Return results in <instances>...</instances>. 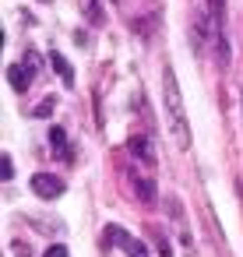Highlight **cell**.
Instances as JSON below:
<instances>
[{"instance_id": "3", "label": "cell", "mask_w": 243, "mask_h": 257, "mask_svg": "<svg viewBox=\"0 0 243 257\" xmlns=\"http://www.w3.org/2000/svg\"><path fill=\"white\" fill-rule=\"evenodd\" d=\"M64 190H67V183L60 176H53V173H36L32 176V194L43 197V201H57Z\"/></svg>"}, {"instance_id": "15", "label": "cell", "mask_w": 243, "mask_h": 257, "mask_svg": "<svg viewBox=\"0 0 243 257\" xmlns=\"http://www.w3.org/2000/svg\"><path fill=\"white\" fill-rule=\"evenodd\" d=\"M113 4H120V0H113Z\"/></svg>"}, {"instance_id": "6", "label": "cell", "mask_w": 243, "mask_h": 257, "mask_svg": "<svg viewBox=\"0 0 243 257\" xmlns=\"http://www.w3.org/2000/svg\"><path fill=\"white\" fill-rule=\"evenodd\" d=\"M127 152H131L138 162H145V166H152V162H155V155H152V148H148V141H145V138H131V141H127Z\"/></svg>"}, {"instance_id": "10", "label": "cell", "mask_w": 243, "mask_h": 257, "mask_svg": "<svg viewBox=\"0 0 243 257\" xmlns=\"http://www.w3.org/2000/svg\"><path fill=\"white\" fill-rule=\"evenodd\" d=\"M85 18H88L92 25H99V22H102V15H99V4H95V0H88V8H85Z\"/></svg>"}, {"instance_id": "8", "label": "cell", "mask_w": 243, "mask_h": 257, "mask_svg": "<svg viewBox=\"0 0 243 257\" xmlns=\"http://www.w3.org/2000/svg\"><path fill=\"white\" fill-rule=\"evenodd\" d=\"M50 141L57 145V152H60L64 159H71V148H67V138H64V131H60V127H50Z\"/></svg>"}, {"instance_id": "2", "label": "cell", "mask_w": 243, "mask_h": 257, "mask_svg": "<svg viewBox=\"0 0 243 257\" xmlns=\"http://www.w3.org/2000/svg\"><path fill=\"white\" fill-rule=\"evenodd\" d=\"M106 239H109L113 246H120L127 257H148V246H145L138 236H131L127 229H120V225H106Z\"/></svg>"}, {"instance_id": "9", "label": "cell", "mask_w": 243, "mask_h": 257, "mask_svg": "<svg viewBox=\"0 0 243 257\" xmlns=\"http://www.w3.org/2000/svg\"><path fill=\"white\" fill-rule=\"evenodd\" d=\"M134 187H138V194H141L145 201H155V187H152L145 176H134Z\"/></svg>"}, {"instance_id": "14", "label": "cell", "mask_w": 243, "mask_h": 257, "mask_svg": "<svg viewBox=\"0 0 243 257\" xmlns=\"http://www.w3.org/2000/svg\"><path fill=\"white\" fill-rule=\"evenodd\" d=\"M39 4H50V0H39Z\"/></svg>"}, {"instance_id": "13", "label": "cell", "mask_w": 243, "mask_h": 257, "mask_svg": "<svg viewBox=\"0 0 243 257\" xmlns=\"http://www.w3.org/2000/svg\"><path fill=\"white\" fill-rule=\"evenodd\" d=\"M4 180H15V162H11V155H4Z\"/></svg>"}, {"instance_id": "5", "label": "cell", "mask_w": 243, "mask_h": 257, "mask_svg": "<svg viewBox=\"0 0 243 257\" xmlns=\"http://www.w3.org/2000/svg\"><path fill=\"white\" fill-rule=\"evenodd\" d=\"M208 18H211V29H215V39H218V46L225 50V0H208ZM229 57V53H225Z\"/></svg>"}, {"instance_id": "12", "label": "cell", "mask_w": 243, "mask_h": 257, "mask_svg": "<svg viewBox=\"0 0 243 257\" xmlns=\"http://www.w3.org/2000/svg\"><path fill=\"white\" fill-rule=\"evenodd\" d=\"M43 257H67V246H60V243H57V246H46Z\"/></svg>"}, {"instance_id": "1", "label": "cell", "mask_w": 243, "mask_h": 257, "mask_svg": "<svg viewBox=\"0 0 243 257\" xmlns=\"http://www.w3.org/2000/svg\"><path fill=\"white\" fill-rule=\"evenodd\" d=\"M162 102H166V116H169V134L176 138L180 148H190V131H187L183 95H180V85H176L173 67H162Z\"/></svg>"}, {"instance_id": "11", "label": "cell", "mask_w": 243, "mask_h": 257, "mask_svg": "<svg viewBox=\"0 0 243 257\" xmlns=\"http://www.w3.org/2000/svg\"><path fill=\"white\" fill-rule=\"evenodd\" d=\"M53 106H57V99H46V102H39L32 113H36V116H50V113H53Z\"/></svg>"}, {"instance_id": "4", "label": "cell", "mask_w": 243, "mask_h": 257, "mask_svg": "<svg viewBox=\"0 0 243 257\" xmlns=\"http://www.w3.org/2000/svg\"><path fill=\"white\" fill-rule=\"evenodd\" d=\"M32 64H36V57H29V60H25V67H22V64H11V67H8V81H11V88H15V92H25V88L32 85V74H36V67H32Z\"/></svg>"}, {"instance_id": "7", "label": "cell", "mask_w": 243, "mask_h": 257, "mask_svg": "<svg viewBox=\"0 0 243 257\" xmlns=\"http://www.w3.org/2000/svg\"><path fill=\"white\" fill-rule=\"evenodd\" d=\"M50 64H53V71L60 74V81H64V85H74V71H71V64H67L60 53H50Z\"/></svg>"}]
</instances>
